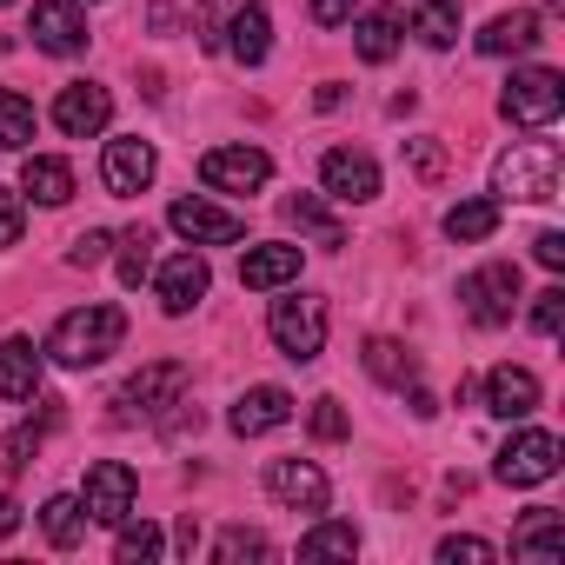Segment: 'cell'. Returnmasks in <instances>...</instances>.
<instances>
[{
	"label": "cell",
	"mask_w": 565,
	"mask_h": 565,
	"mask_svg": "<svg viewBox=\"0 0 565 565\" xmlns=\"http://www.w3.org/2000/svg\"><path fill=\"white\" fill-rule=\"evenodd\" d=\"M120 340H127V313L107 307V300H94V307H74V313L54 320L47 360L67 366V373H87V366H100L107 353H120Z\"/></svg>",
	"instance_id": "cell-1"
},
{
	"label": "cell",
	"mask_w": 565,
	"mask_h": 565,
	"mask_svg": "<svg viewBox=\"0 0 565 565\" xmlns=\"http://www.w3.org/2000/svg\"><path fill=\"white\" fill-rule=\"evenodd\" d=\"M492 193L499 200H558V140H519L512 153H499L492 167Z\"/></svg>",
	"instance_id": "cell-2"
},
{
	"label": "cell",
	"mask_w": 565,
	"mask_h": 565,
	"mask_svg": "<svg viewBox=\"0 0 565 565\" xmlns=\"http://www.w3.org/2000/svg\"><path fill=\"white\" fill-rule=\"evenodd\" d=\"M273 347L287 353V360H300V366H313L320 353H327V300L320 294H287V300H273Z\"/></svg>",
	"instance_id": "cell-3"
},
{
	"label": "cell",
	"mask_w": 565,
	"mask_h": 565,
	"mask_svg": "<svg viewBox=\"0 0 565 565\" xmlns=\"http://www.w3.org/2000/svg\"><path fill=\"white\" fill-rule=\"evenodd\" d=\"M499 114H505L512 127H552V120L565 114V81H558L552 67H519V74L505 81V94H499Z\"/></svg>",
	"instance_id": "cell-4"
},
{
	"label": "cell",
	"mask_w": 565,
	"mask_h": 565,
	"mask_svg": "<svg viewBox=\"0 0 565 565\" xmlns=\"http://www.w3.org/2000/svg\"><path fill=\"white\" fill-rule=\"evenodd\" d=\"M512 300H519V266H505V259H492V266L459 279V307H466L472 327H505Z\"/></svg>",
	"instance_id": "cell-5"
},
{
	"label": "cell",
	"mask_w": 565,
	"mask_h": 565,
	"mask_svg": "<svg viewBox=\"0 0 565 565\" xmlns=\"http://www.w3.org/2000/svg\"><path fill=\"white\" fill-rule=\"evenodd\" d=\"M180 393H186V366L180 360H160V366H140L127 386H120V426H134V419H160L167 406H180Z\"/></svg>",
	"instance_id": "cell-6"
},
{
	"label": "cell",
	"mask_w": 565,
	"mask_h": 565,
	"mask_svg": "<svg viewBox=\"0 0 565 565\" xmlns=\"http://www.w3.org/2000/svg\"><path fill=\"white\" fill-rule=\"evenodd\" d=\"M552 472H558V439L539 433V426L512 433V439L499 446V459H492V479H499V486H545Z\"/></svg>",
	"instance_id": "cell-7"
},
{
	"label": "cell",
	"mask_w": 565,
	"mask_h": 565,
	"mask_svg": "<svg viewBox=\"0 0 565 565\" xmlns=\"http://www.w3.org/2000/svg\"><path fill=\"white\" fill-rule=\"evenodd\" d=\"M153 173H160V153H153V140H140V134H120V140H107V153H100V180H107V193L134 200V193H147V186H153Z\"/></svg>",
	"instance_id": "cell-8"
},
{
	"label": "cell",
	"mask_w": 565,
	"mask_h": 565,
	"mask_svg": "<svg viewBox=\"0 0 565 565\" xmlns=\"http://www.w3.org/2000/svg\"><path fill=\"white\" fill-rule=\"evenodd\" d=\"M134 472L120 466V459H100V466H87V486H81V505H87V525H120V519H134Z\"/></svg>",
	"instance_id": "cell-9"
},
{
	"label": "cell",
	"mask_w": 565,
	"mask_h": 565,
	"mask_svg": "<svg viewBox=\"0 0 565 565\" xmlns=\"http://www.w3.org/2000/svg\"><path fill=\"white\" fill-rule=\"evenodd\" d=\"M266 492L287 512H327V499H333V486H327V472L313 459H273L266 466Z\"/></svg>",
	"instance_id": "cell-10"
},
{
	"label": "cell",
	"mask_w": 565,
	"mask_h": 565,
	"mask_svg": "<svg viewBox=\"0 0 565 565\" xmlns=\"http://www.w3.org/2000/svg\"><path fill=\"white\" fill-rule=\"evenodd\" d=\"M200 180H206L213 193H259V186L273 180V160H266L259 147H213V153L200 160Z\"/></svg>",
	"instance_id": "cell-11"
},
{
	"label": "cell",
	"mask_w": 565,
	"mask_h": 565,
	"mask_svg": "<svg viewBox=\"0 0 565 565\" xmlns=\"http://www.w3.org/2000/svg\"><path fill=\"white\" fill-rule=\"evenodd\" d=\"M28 34H34V47H41V54H54V61H67V54H81V47H87V21H81L74 0H34Z\"/></svg>",
	"instance_id": "cell-12"
},
{
	"label": "cell",
	"mask_w": 565,
	"mask_h": 565,
	"mask_svg": "<svg viewBox=\"0 0 565 565\" xmlns=\"http://www.w3.org/2000/svg\"><path fill=\"white\" fill-rule=\"evenodd\" d=\"M167 226H173L180 239H193V246H233V239L246 233V220L226 213V206H213V200H173Z\"/></svg>",
	"instance_id": "cell-13"
},
{
	"label": "cell",
	"mask_w": 565,
	"mask_h": 565,
	"mask_svg": "<svg viewBox=\"0 0 565 565\" xmlns=\"http://www.w3.org/2000/svg\"><path fill=\"white\" fill-rule=\"evenodd\" d=\"M107 120H114V94H107V87H94V81L61 87V100H54V127H61L67 140H87V134H100Z\"/></svg>",
	"instance_id": "cell-14"
},
{
	"label": "cell",
	"mask_w": 565,
	"mask_h": 565,
	"mask_svg": "<svg viewBox=\"0 0 565 565\" xmlns=\"http://www.w3.org/2000/svg\"><path fill=\"white\" fill-rule=\"evenodd\" d=\"M320 186H327L333 200H353V206H366V200H380V167H373V153L333 147V153L320 160Z\"/></svg>",
	"instance_id": "cell-15"
},
{
	"label": "cell",
	"mask_w": 565,
	"mask_h": 565,
	"mask_svg": "<svg viewBox=\"0 0 565 565\" xmlns=\"http://www.w3.org/2000/svg\"><path fill=\"white\" fill-rule=\"evenodd\" d=\"M153 287H160V307H167V313H193V307L206 300V287H213V273H206L200 253H173V259L153 273Z\"/></svg>",
	"instance_id": "cell-16"
},
{
	"label": "cell",
	"mask_w": 565,
	"mask_h": 565,
	"mask_svg": "<svg viewBox=\"0 0 565 565\" xmlns=\"http://www.w3.org/2000/svg\"><path fill=\"white\" fill-rule=\"evenodd\" d=\"M287 419H294V393H287V386H253V393H239L233 413H226V426H233L239 439H259V433L287 426Z\"/></svg>",
	"instance_id": "cell-17"
},
{
	"label": "cell",
	"mask_w": 565,
	"mask_h": 565,
	"mask_svg": "<svg viewBox=\"0 0 565 565\" xmlns=\"http://www.w3.org/2000/svg\"><path fill=\"white\" fill-rule=\"evenodd\" d=\"M300 279V246H246V259H239V287H253V294H279V287H294Z\"/></svg>",
	"instance_id": "cell-18"
},
{
	"label": "cell",
	"mask_w": 565,
	"mask_h": 565,
	"mask_svg": "<svg viewBox=\"0 0 565 565\" xmlns=\"http://www.w3.org/2000/svg\"><path fill=\"white\" fill-rule=\"evenodd\" d=\"M486 413L499 419H532L539 413V380L525 366H492L486 373Z\"/></svg>",
	"instance_id": "cell-19"
},
{
	"label": "cell",
	"mask_w": 565,
	"mask_h": 565,
	"mask_svg": "<svg viewBox=\"0 0 565 565\" xmlns=\"http://www.w3.org/2000/svg\"><path fill=\"white\" fill-rule=\"evenodd\" d=\"M512 558H539V565L565 558V519H558L552 505H532V512L519 519V532H512Z\"/></svg>",
	"instance_id": "cell-20"
},
{
	"label": "cell",
	"mask_w": 565,
	"mask_h": 565,
	"mask_svg": "<svg viewBox=\"0 0 565 565\" xmlns=\"http://www.w3.org/2000/svg\"><path fill=\"white\" fill-rule=\"evenodd\" d=\"M34 393H41V347L21 340V333L0 340V399L21 406V399H34Z\"/></svg>",
	"instance_id": "cell-21"
},
{
	"label": "cell",
	"mask_w": 565,
	"mask_h": 565,
	"mask_svg": "<svg viewBox=\"0 0 565 565\" xmlns=\"http://www.w3.org/2000/svg\"><path fill=\"white\" fill-rule=\"evenodd\" d=\"M226 47H233L239 67H259V61H266V47H273L266 0H239V8H233V21H226Z\"/></svg>",
	"instance_id": "cell-22"
},
{
	"label": "cell",
	"mask_w": 565,
	"mask_h": 565,
	"mask_svg": "<svg viewBox=\"0 0 565 565\" xmlns=\"http://www.w3.org/2000/svg\"><path fill=\"white\" fill-rule=\"evenodd\" d=\"M539 41H545V34H539V14H532V8H512V14H492V21H486L479 54H492V61H499V54H532Z\"/></svg>",
	"instance_id": "cell-23"
},
{
	"label": "cell",
	"mask_w": 565,
	"mask_h": 565,
	"mask_svg": "<svg viewBox=\"0 0 565 565\" xmlns=\"http://www.w3.org/2000/svg\"><path fill=\"white\" fill-rule=\"evenodd\" d=\"M21 186H28L41 206H67V200H74V167H67L61 153H28Z\"/></svg>",
	"instance_id": "cell-24"
},
{
	"label": "cell",
	"mask_w": 565,
	"mask_h": 565,
	"mask_svg": "<svg viewBox=\"0 0 565 565\" xmlns=\"http://www.w3.org/2000/svg\"><path fill=\"white\" fill-rule=\"evenodd\" d=\"M41 532H47V545L74 552V545L87 539V505H81V499H67V492H54V499L41 505Z\"/></svg>",
	"instance_id": "cell-25"
},
{
	"label": "cell",
	"mask_w": 565,
	"mask_h": 565,
	"mask_svg": "<svg viewBox=\"0 0 565 565\" xmlns=\"http://www.w3.org/2000/svg\"><path fill=\"white\" fill-rule=\"evenodd\" d=\"M353 47H360L366 67H386V61L399 54V21H393V14H360V21H353Z\"/></svg>",
	"instance_id": "cell-26"
},
{
	"label": "cell",
	"mask_w": 565,
	"mask_h": 565,
	"mask_svg": "<svg viewBox=\"0 0 565 565\" xmlns=\"http://www.w3.org/2000/svg\"><path fill=\"white\" fill-rule=\"evenodd\" d=\"M366 373H373L380 386H399V393H406V386L419 380V360H413L399 340H366Z\"/></svg>",
	"instance_id": "cell-27"
},
{
	"label": "cell",
	"mask_w": 565,
	"mask_h": 565,
	"mask_svg": "<svg viewBox=\"0 0 565 565\" xmlns=\"http://www.w3.org/2000/svg\"><path fill=\"white\" fill-rule=\"evenodd\" d=\"M492 233H499V200H459V206L446 213V239H459V246L492 239Z\"/></svg>",
	"instance_id": "cell-28"
},
{
	"label": "cell",
	"mask_w": 565,
	"mask_h": 565,
	"mask_svg": "<svg viewBox=\"0 0 565 565\" xmlns=\"http://www.w3.org/2000/svg\"><path fill=\"white\" fill-rule=\"evenodd\" d=\"M413 34L426 47H452L459 41V0H419V8H413Z\"/></svg>",
	"instance_id": "cell-29"
},
{
	"label": "cell",
	"mask_w": 565,
	"mask_h": 565,
	"mask_svg": "<svg viewBox=\"0 0 565 565\" xmlns=\"http://www.w3.org/2000/svg\"><path fill=\"white\" fill-rule=\"evenodd\" d=\"M287 220H294L300 233H313L320 246H347V226H340V220H333L313 193H294V200H287Z\"/></svg>",
	"instance_id": "cell-30"
},
{
	"label": "cell",
	"mask_w": 565,
	"mask_h": 565,
	"mask_svg": "<svg viewBox=\"0 0 565 565\" xmlns=\"http://www.w3.org/2000/svg\"><path fill=\"white\" fill-rule=\"evenodd\" d=\"M34 140V100H21L14 87H0V153H21Z\"/></svg>",
	"instance_id": "cell-31"
},
{
	"label": "cell",
	"mask_w": 565,
	"mask_h": 565,
	"mask_svg": "<svg viewBox=\"0 0 565 565\" xmlns=\"http://www.w3.org/2000/svg\"><path fill=\"white\" fill-rule=\"evenodd\" d=\"M360 552V532L340 525V519H320L307 539H300V558H353Z\"/></svg>",
	"instance_id": "cell-32"
},
{
	"label": "cell",
	"mask_w": 565,
	"mask_h": 565,
	"mask_svg": "<svg viewBox=\"0 0 565 565\" xmlns=\"http://www.w3.org/2000/svg\"><path fill=\"white\" fill-rule=\"evenodd\" d=\"M153 273V226H127L120 233V287H140Z\"/></svg>",
	"instance_id": "cell-33"
},
{
	"label": "cell",
	"mask_w": 565,
	"mask_h": 565,
	"mask_svg": "<svg viewBox=\"0 0 565 565\" xmlns=\"http://www.w3.org/2000/svg\"><path fill=\"white\" fill-rule=\"evenodd\" d=\"M167 552V539H160V525H134V519H120V545H114V558L120 565H147V558H160Z\"/></svg>",
	"instance_id": "cell-34"
},
{
	"label": "cell",
	"mask_w": 565,
	"mask_h": 565,
	"mask_svg": "<svg viewBox=\"0 0 565 565\" xmlns=\"http://www.w3.org/2000/svg\"><path fill=\"white\" fill-rule=\"evenodd\" d=\"M213 558H220V565H239V558H273V539H266V532H246V525H233V532H220Z\"/></svg>",
	"instance_id": "cell-35"
},
{
	"label": "cell",
	"mask_w": 565,
	"mask_h": 565,
	"mask_svg": "<svg viewBox=\"0 0 565 565\" xmlns=\"http://www.w3.org/2000/svg\"><path fill=\"white\" fill-rule=\"evenodd\" d=\"M439 558H446V565H492L499 545H492V539H472V532H452V539H439Z\"/></svg>",
	"instance_id": "cell-36"
},
{
	"label": "cell",
	"mask_w": 565,
	"mask_h": 565,
	"mask_svg": "<svg viewBox=\"0 0 565 565\" xmlns=\"http://www.w3.org/2000/svg\"><path fill=\"white\" fill-rule=\"evenodd\" d=\"M54 419H61V413L47 406L41 419H28V426H14V439H8V459H14V466H28V459L41 452V439H47V426H54Z\"/></svg>",
	"instance_id": "cell-37"
},
{
	"label": "cell",
	"mask_w": 565,
	"mask_h": 565,
	"mask_svg": "<svg viewBox=\"0 0 565 565\" xmlns=\"http://www.w3.org/2000/svg\"><path fill=\"white\" fill-rule=\"evenodd\" d=\"M107 246H114V233H100V226H94V233H81V239L67 246V266H81V273H87V266H100V259H107Z\"/></svg>",
	"instance_id": "cell-38"
},
{
	"label": "cell",
	"mask_w": 565,
	"mask_h": 565,
	"mask_svg": "<svg viewBox=\"0 0 565 565\" xmlns=\"http://www.w3.org/2000/svg\"><path fill=\"white\" fill-rule=\"evenodd\" d=\"M532 327H539V333H558V327H565V294H558V287H545V294L532 300Z\"/></svg>",
	"instance_id": "cell-39"
},
{
	"label": "cell",
	"mask_w": 565,
	"mask_h": 565,
	"mask_svg": "<svg viewBox=\"0 0 565 565\" xmlns=\"http://www.w3.org/2000/svg\"><path fill=\"white\" fill-rule=\"evenodd\" d=\"M21 226H28V206H21V193H8V186H0V246H14V239H21Z\"/></svg>",
	"instance_id": "cell-40"
},
{
	"label": "cell",
	"mask_w": 565,
	"mask_h": 565,
	"mask_svg": "<svg viewBox=\"0 0 565 565\" xmlns=\"http://www.w3.org/2000/svg\"><path fill=\"white\" fill-rule=\"evenodd\" d=\"M313 439H347V413H340V399H313Z\"/></svg>",
	"instance_id": "cell-41"
},
{
	"label": "cell",
	"mask_w": 565,
	"mask_h": 565,
	"mask_svg": "<svg viewBox=\"0 0 565 565\" xmlns=\"http://www.w3.org/2000/svg\"><path fill=\"white\" fill-rule=\"evenodd\" d=\"M413 147V167H419V180H439L446 173V153H439V140H406Z\"/></svg>",
	"instance_id": "cell-42"
},
{
	"label": "cell",
	"mask_w": 565,
	"mask_h": 565,
	"mask_svg": "<svg viewBox=\"0 0 565 565\" xmlns=\"http://www.w3.org/2000/svg\"><path fill=\"white\" fill-rule=\"evenodd\" d=\"M532 259H539L545 273H558V266H565V233H539V239H532Z\"/></svg>",
	"instance_id": "cell-43"
},
{
	"label": "cell",
	"mask_w": 565,
	"mask_h": 565,
	"mask_svg": "<svg viewBox=\"0 0 565 565\" xmlns=\"http://www.w3.org/2000/svg\"><path fill=\"white\" fill-rule=\"evenodd\" d=\"M307 8H313V21H320V28H340V21H353L360 0H307Z\"/></svg>",
	"instance_id": "cell-44"
},
{
	"label": "cell",
	"mask_w": 565,
	"mask_h": 565,
	"mask_svg": "<svg viewBox=\"0 0 565 565\" xmlns=\"http://www.w3.org/2000/svg\"><path fill=\"white\" fill-rule=\"evenodd\" d=\"M406 393H413V413H419V419H433V413H439V399H433V393H426V386H419V380H413V386H406Z\"/></svg>",
	"instance_id": "cell-45"
},
{
	"label": "cell",
	"mask_w": 565,
	"mask_h": 565,
	"mask_svg": "<svg viewBox=\"0 0 565 565\" xmlns=\"http://www.w3.org/2000/svg\"><path fill=\"white\" fill-rule=\"evenodd\" d=\"M21 532V505L14 499H0V539H14Z\"/></svg>",
	"instance_id": "cell-46"
},
{
	"label": "cell",
	"mask_w": 565,
	"mask_h": 565,
	"mask_svg": "<svg viewBox=\"0 0 565 565\" xmlns=\"http://www.w3.org/2000/svg\"><path fill=\"white\" fill-rule=\"evenodd\" d=\"M0 8H8V0H0Z\"/></svg>",
	"instance_id": "cell-47"
}]
</instances>
